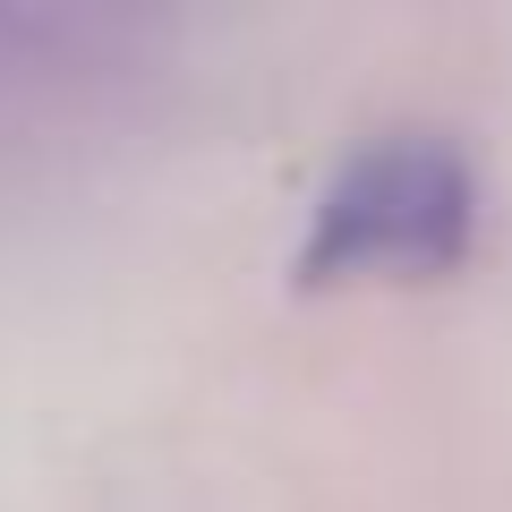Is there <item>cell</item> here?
Listing matches in <instances>:
<instances>
[{
    "mask_svg": "<svg viewBox=\"0 0 512 512\" xmlns=\"http://www.w3.org/2000/svg\"><path fill=\"white\" fill-rule=\"evenodd\" d=\"M478 248V171L453 137L402 128L359 146L308 205L291 274L308 291L342 282H444Z\"/></svg>",
    "mask_w": 512,
    "mask_h": 512,
    "instance_id": "obj_1",
    "label": "cell"
}]
</instances>
